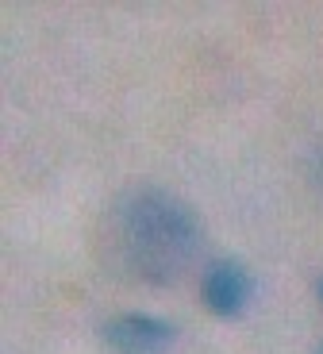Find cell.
<instances>
[{
	"instance_id": "6da1fadb",
	"label": "cell",
	"mask_w": 323,
	"mask_h": 354,
	"mask_svg": "<svg viewBox=\"0 0 323 354\" xmlns=\"http://www.w3.org/2000/svg\"><path fill=\"white\" fill-rule=\"evenodd\" d=\"M201 247L196 216L169 193H135L120 201L108 223V254L123 274L142 281H174Z\"/></svg>"
},
{
	"instance_id": "7a4b0ae2",
	"label": "cell",
	"mask_w": 323,
	"mask_h": 354,
	"mask_svg": "<svg viewBox=\"0 0 323 354\" xmlns=\"http://www.w3.org/2000/svg\"><path fill=\"white\" fill-rule=\"evenodd\" d=\"M104 339L116 354H162L174 343V328L154 316H120L108 324Z\"/></svg>"
},
{
	"instance_id": "3957f363",
	"label": "cell",
	"mask_w": 323,
	"mask_h": 354,
	"mask_svg": "<svg viewBox=\"0 0 323 354\" xmlns=\"http://www.w3.org/2000/svg\"><path fill=\"white\" fill-rule=\"evenodd\" d=\"M246 301H250V277L235 262H216L204 274V304L216 316H223V319L239 316L246 308Z\"/></svg>"
},
{
	"instance_id": "277c9868",
	"label": "cell",
	"mask_w": 323,
	"mask_h": 354,
	"mask_svg": "<svg viewBox=\"0 0 323 354\" xmlns=\"http://www.w3.org/2000/svg\"><path fill=\"white\" fill-rule=\"evenodd\" d=\"M320 354H323V346H320Z\"/></svg>"
}]
</instances>
